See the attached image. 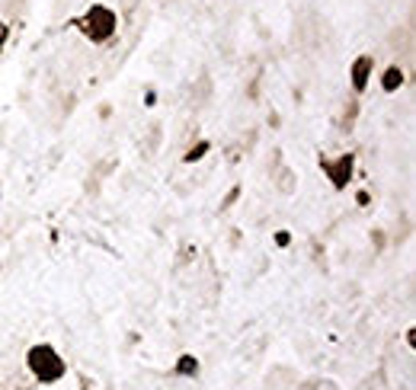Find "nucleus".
<instances>
[{
	"label": "nucleus",
	"mask_w": 416,
	"mask_h": 390,
	"mask_svg": "<svg viewBox=\"0 0 416 390\" xmlns=\"http://www.w3.org/2000/svg\"><path fill=\"white\" fill-rule=\"evenodd\" d=\"M29 368L42 377V381H58L64 375V362L55 356V348L49 346H35L29 352Z\"/></svg>",
	"instance_id": "1"
},
{
	"label": "nucleus",
	"mask_w": 416,
	"mask_h": 390,
	"mask_svg": "<svg viewBox=\"0 0 416 390\" xmlns=\"http://www.w3.org/2000/svg\"><path fill=\"white\" fill-rule=\"evenodd\" d=\"M112 29H116V16L106 7H93L90 13H87V32H90L93 39H109Z\"/></svg>",
	"instance_id": "2"
},
{
	"label": "nucleus",
	"mask_w": 416,
	"mask_h": 390,
	"mask_svg": "<svg viewBox=\"0 0 416 390\" xmlns=\"http://www.w3.org/2000/svg\"><path fill=\"white\" fill-rule=\"evenodd\" d=\"M349 173H353V157H343L340 163H333L330 167V176H333V182H336V186H346V180H349Z\"/></svg>",
	"instance_id": "3"
},
{
	"label": "nucleus",
	"mask_w": 416,
	"mask_h": 390,
	"mask_svg": "<svg viewBox=\"0 0 416 390\" xmlns=\"http://www.w3.org/2000/svg\"><path fill=\"white\" fill-rule=\"evenodd\" d=\"M368 70H372V58H359V61H355V68H353V84H355V90H365Z\"/></svg>",
	"instance_id": "4"
},
{
	"label": "nucleus",
	"mask_w": 416,
	"mask_h": 390,
	"mask_svg": "<svg viewBox=\"0 0 416 390\" xmlns=\"http://www.w3.org/2000/svg\"><path fill=\"white\" fill-rule=\"evenodd\" d=\"M400 80H403V74L397 68H391L388 74H384V90H397V87H400Z\"/></svg>",
	"instance_id": "5"
},
{
	"label": "nucleus",
	"mask_w": 416,
	"mask_h": 390,
	"mask_svg": "<svg viewBox=\"0 0 416 390\" xmlns=\"http://www.w3.org/2000/svg\"><path fill=\"white\" fill-rule=\"evenodd\" d=\"M180 371H183V375H192V371H195V362H192V358H186V362L180 365Z\"/></svg>",
	"instance_id": "6"
},
{
	"label": "nucleus",
	"mask_w": 416,
	"mask_h": 390,
	"mask_svg": "<svg viewBox=\"0 0 416 390\" xmlns=\"http://www.w3.org/2000/svg\"><path fill=\"white\" fill-rule=\"evenodd\" d=\"M205 153V144H199V147H192V153H189V161H195V157H202Z\"/></svg>",
	"instance_id": "7"
}]
</instances>
